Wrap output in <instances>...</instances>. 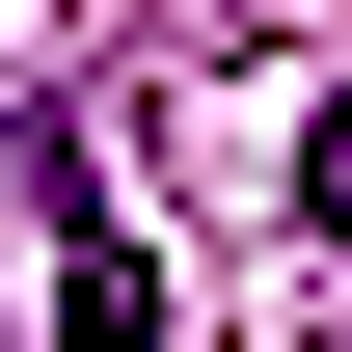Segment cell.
Segmentation results:
<instances>
[{"label":"cell","mask_w":352,"mask_h":352,"mask_svg":"<svg viewBox=\"0 0 352 352\" xmlns=\"http://www.w3.org/2000/svg\"><path fill=\"white\" fill-rule=\"evenodd\" d=\"M54 217H82V190H54ZM135 325H163V271H135V244L82 217V244H54V352H135Z\"/></svg>","instance_id":"obj_1"},{"label":"cell","mask_w":352,"mask_h":352,"mask_svg":"<svg viewBox=\"0 0 352 352\" xmlns=\"http://www.w3.org/2000/svg\"><path fill=\"white\" fill-rule=\"evenodd\" d=\"M298 217H325V244H352V109H298Z\"/></svg>","instance_id":"obj_2"}]
</instances>
